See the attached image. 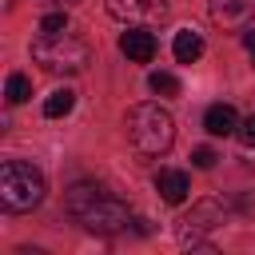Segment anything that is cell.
<instances>
[{
  "label": "cell",
  "instance_id": "obj_16",
  "mask_svg": "<svg viewBox=\"0 0 255 255\" xmlns=\"http://www.w3.org/2000/svg\"><path fill=\"white\" fill-rule=\"evenodd\" d=\"M235 135H239V143H243V147H255V116H247V120L239 124V131H235Z\"/></svg>",
  "mask_w": 255,
  "mask_h": 255
},
{
  "label": "cell",
  "instance_id": "obj_5",
  "mask_svg": "<svg viewBox=\"0 0 255 255\" xmlns=\"http://www.w3.org/2000/svg\"><path fill=\"white\" fill-rule=\"evenodd\" d=\"M219 223H223V203L203 199V203H195V207L179 219L175 235H179V243H183V247H203V251H211V247L203 243V235H207V231H215Z\"/></svg>",
  "mask_w": 255,
  "mask_h": 255
},
{
  "label": "cell",
  "instance_id": "obj_7",
  "mask_svg": "<svg viewBox=\"0 0 255 255\" xmlns=\"http://www.w3.org/2000/svg\"><path fill=\"white\" fill-rule=\"evenodd\" d=\"M120 52H124L128 60H135V64H147V60L155 56V36H151V28L131 24V28L120 36Z\"/></svg>",
  "mask_w": 255,
  "mask_h": 255
},
{
  "label": "cell",
  "instance_id": "obj_17",
  "mask_svg": "<svg viewBox=\"0 0 255 255\" xmlns=\"http://www.w3.org/2000/svg\"><path fill=\"white\" fill-rule=\"evenodd\" d=\"M215 159H219V155H215L211 147H195V151H191V163H195V167H215Z\"/></svg>",
  "mask_w": 255,
  "mask_h": 255
},
{
  "label": "cell",
  "instance_id": "obj_3",
  "mask_svg": "<svg viewBox=\"0 0 255 255\" xmlns=\"http://www.w3.org/2000/svg\"><path fill=\"white\" fill-rule=\"evenodd\" d=\"M44 171L32 167L28 159H4L0 163V203L4 211H32L44 203Z\"/></svg>",
  "mask_w": 255,
  "mask_h": 255
},
{
  "label": "cell",
  "instance_id": "obj_12",
  "mask_svg": "<svg viewBox=\"0 0 255 255\" xmlns=\"http://www.w3.org/2000/svg\"><path fill=\"white\" fill-rule=\"evenodd\" d=\"M72 108H76V96H72L68 88H60V92H52V96L44 100V116H48V120H60V116H68Z\"/></svg>",
  "mask_w": 255,
  "mask_h": 255
},
{
  "label": "cell",
  "instance_id": "obj_2",
  "mask_svg": "<svg viewBox=\"0 0 255 255\" xmlns=\"http://www.w3.org/2000/svg\"><path fill=\"white\" fill-rule=\"evenodd\" d=\"M124 128H128V139L139 155H163L175 143V120L159 104H135L124 120Z\"/></svg>",
  "mask_w": 255,
  "mask_h": 255
},
{
  "label": "cell",
  "instance_id": "obj_10",
  "mask_svg": "<svg viewBox=\"0 0 255 255\" xmlns=\"http://www.w3.org/2000/svg\"><path fill=\"white\" fill-rule=\"evenodd\" d=\"M155 191H159L167 203H183V199H187V191H191V183H187V175H183V171L163 167V171L155 175Z\"/></svg>",
  "mask_w": 255,
  "mask_h": 255
},
{
  "label": "cell",
  "instance_id": "obj_18",
  "mask_svg": "<svg viewBox=\"0 0 255 255\" xmlns=\"http://www.w3.org/2000/svg\"><path fill=\"white\" fill-rule=\"evenodd\" d=\"M243 44H247V52L255 56V28H247V32H243Z\"/></svg>",
  "mask_w": 255,
  "mask_h": 255
},
{
  "label": "cell",
  "instance_id": "obj_9",
  "mask_svg": "<svg viewBox=\"0 0 255 255\" xmlns=\"http://www.w3.org/2000/svg\"><path fill=\"white\" fill-rule=\"evenodd\" d=\"M203 128H207L211 135H235V131H239V116H235L231 104H211V108L203 112Z\"/></svg>",
  "mask_w": 255,
  "mask_h": 255
},
{
  "label": "cell",
  "instance_id": "obj_14",
  "mask_svg": "<svg viewBox=\"0 0 255 255\" xmlns=\"http://www.w3.org/2000/svg\"><path fill=\"white\" fill-rule=\"evenodd\" d=\"M147 84H151V92H159V96H179V80H175L171 72H151Z\"/></svg>",
  "mask_w": 255,
  "mask_h": 255
},
{
  "label": "cell",
  "instance_id": "obj_15",
  "mask_svg": "<svg viewBox=\"0 0 255 255\" xmlns=\"http://www.w3.org/2000/svg\"><path fill=\"white\" fill-rule=\"evenodd\" d=\"M40 32H68V16L64 12H48L40 20Z\"/></svg>",
  "mask_w": 255,
  "mask_h": 255
},
{
  "label": "cell",
  "instance_id": "obj_1",
  "mask_svg": "<svg viewBox=\"0 0 255 255\" xmlns=\"http://www.w3.org/2000/svg\"><path fill=\"white\" fill-rule=\"evenodd\" d=\"M64 203H68V211H72L88 231H96V235H116V231H124V227L131 223L128 203L116 199V195H108V191L96 187V183H76Z\"/></svg>",
  "mask_w": 255,
  "mask_h": 255
},
{
  "label": "cell",
  "instance_id": "obj_6",
  "mask_svg": "<svg viewBox=\"0 0 255 255\" xmlns=\"http://www.w3.org/2000/svg\"><path fill=\"white\" fill-rule=\"evenodd\" d=\"M108 12H112L116 20L143 24V28H151V24H163V20L171 16L167 0H108Z\"/></svg>",
  "mask_w": 255,
  "mask_h": 255
},
{
  "label": "cell",
  "instance_id": "obj_11",
  "mask_svg": "<svg viewBox=\"0 0 255 255\" xmlns=\"http://www.w3.org/2000/svg\"><path fill=\"white\" fill-rule=\"evenodd\" d=\"M171 52H175V60H179V64H195V60L203 56V36H199V32H191V28H183V32H175Z\"/></svg>",
  "mask_w": 255,
  "mask_h": 255
},
{
  "label": "cell",
  "instance_id": "obj_8",
  "mask_svg": "<svg viewBox=\"0 0 255 255\" xmlns=\"http://www.w3.org/2000/svg\"><path fill=\"white\" fill-rule=\"evenodd\" d=\"M255 16V0H211V20L223 28H247Z\"/></svg>",
  "mask_w": 255,
  "mask_h": 255
},
{
  "label": "cell",
  "instance_id": "obj_4",
  "mask_svg": "<svg viewBox=\"0 0 255 255\" xmlns=\"http://www.w3.org/2000/svg\"><path fill=\"white\" fill-rule=\"evenodd\" d=\"M32 60L48 72H84L92 60V48L72 32H44L32 44Z\"/></svg>",
  "mask_w": 255,
  "mask_h": 255
},
{
  "label": "cell",
  "instance_id": "obj_13",
  "mask_svg": "<svg viewBox=\"0 0 255 255\" xmlns=\"http://www.w3.org/2000/svg\"><path fill=\"white\" fill-rule=\"evenodd\" d=\"M4 96H8V104H24V100L32 96V84H28V76L12 72V76H8V84H4Z\"/></svg>",
  "mask_w": 255,
  "mask_h": 255
}]
</instances>
